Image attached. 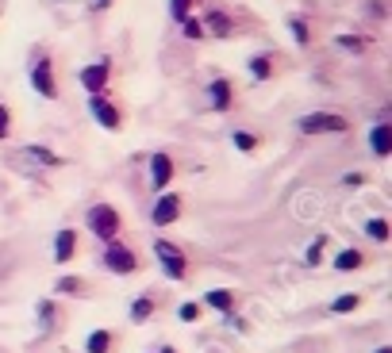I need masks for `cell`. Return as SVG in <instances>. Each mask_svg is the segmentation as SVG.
<instances>
[{"instance_id":"21","label":"cell","mask_w":392,"mask_h":353,"mask_svg":"<svg viewBox=\"0 0 392 353\" xmlns=\"http://www.w3.org/2000/svg\"><path fill=\"white\" fill-rule=\"evenodd\" d=\"M119 342H124V338H119L112 326H96V331L85 334V353H116Z\"/></svg>"},{"instance_id":"27","label":"cell","mask_w":392,"mask_h":353,"mask_svg":"<svg viewBox=\"0 0 392 353\" xmlns=\"http://www.w3.org/2000/svg\"><path fill=\"white\" fill-rule=\"evenodd\" d=\"M327 246H331V234H315L312 242H308V250H304V265H308V269H320V265H323Z\"/></svg>"},{"instance_id":"5","label":"cell","mask_w":392,"mask_h":353,"mask_svg":"<svg viewBox=\"0 0 392 353\" xmlns=\"http://www.w3.org/2000/svg\"><path fill=\"white\" fill-rule=\"evenodd\" d=\"M89 116H93V123L100 131H108V135H119V131L127 127V112H124V104H119V96H112V88L89 96Z\"/></svg>"},{"instance_id":"25","label":"cell","mask_w":392,"mask_h":353,"mask_svg":"<svg viewBox=\"0 0 392 353\" xmlns=\"http://www.w3.org/2000/svg\"><path fill=\"white\" fill-rule=\"evenodd\" d=\"M362 303H365L362 292H342V295H334V300L327 303V315H354Z\"/></svg>"},{"instance_id":"15","label":"cell","mask_w":392,"mask_h":353,"mask_svg":"<svg viewBox=\"0 0 392 353\" xmlns=\"http://www.w3.org/2000/svg\"><path fill=\"white\" fill-rule=\"evenodd\" d=\"M51 253H54V265H70V261L81 253V231H77V227H62V231H54Z\"/></svg>"},{"instance_id":"11","label":"cell","mask_w":392,"mask_h":353,"mask_svg":"<svg viewBox=\"0 0 392 353\" xmlns=\"http://www.w3.org/2000/svg\"><path fill=\"white\" fill-rule=\"evenodd\" d=\"M200 23H204V35H208V39H219V43H227V39L239 35V20H235L227 8H219V4L204 8Z\"/></svg>"},{"instance_id":"26","label":"cell","mask_w":392,"mask_h":353,"mask_svg":"<svg viewBox=\"0 0 392 353\" xmlns=\"http://www.w3.org/2000/svg\"><path fill=\"white\" fill-rule=\"evenodd\" d=\"M261 142H266V138H261L258 131H247V127H235V131H231V146H235L239 154H258Z\"/></svg>"},{"instance_id":"30","label":"cell","mask_w":392,"mask_h":353,"mask_svg":"<svg viewBox=\"0 0 392 353\" xmlns=\"http://www.w3.org/2000/svg\"><path fill=\"white\" fill-rule=\"evenodd\" d=\"M192 8H196V0H169V20L181 23L185 15H192Z\"/></svg>"},{"instance_id":"36","label":"cell","mask_w":392,"mask_h":353,"mask_svg":"<svg viewBox=\"0 0 392 353\" xmlns=\"http://www.w3.org/2000/svg\"><path fill=\"white\" fill-rule=\"evenodd\" d=\"M154 353H177V346H169V342H166V346H158Z\"/></svg>"},{"instance_id":"4","label":"cell","mask_w":392,"mask_h":353,"mask_svg":"<svg viewBox=\"0 0 392 353\" xmlns=\"http://www.w3.org/2000/svg\"><path fill=\"white\" fill-rule=\"evenodd\" d=\"M100 269L112 273V277H135L138 269H143V253L119 234V238H112V242L100 246Z\"/></svg>"},{"instance_id":"3","label":"cell","mask_w":392,"mask_h":353,"mask_svg":"<svg viewBox=\"0 0 392 353\" xmlns=\"http://www.w3.org/2000/svg\"><path fill=\"white\" fill-rule=\"evenodd\" d=\"M85 231L93 234L100 246L112 242V238L124 234V211H119L116 204H108V200L89 204V208H85Z\"/></svg>"},{"instance_id":"37","label":"cell","mask_w":392,"mask_h":353,"mask_svg":"<svg viewBox=\"0 0 392 353\" xmlns=\"http://www.w3.org/2000/svg\"><path fill=\"white\" fill-rule=\"evenodd\" d=\"M373 353H392V346H377V349H373Z\"/></svg>"},{"instance_id":"35","label":"cell","mask_w":392,"mask_h":353,"mask_svg":"<svg viewBox=\"0 0 392 353\" xmlns=\"http://www.w3.org/2000/svg\"><path fill=\"white\" fill-rule=\"evenodd\" d=\"M365 8H370V15H377V20H385V0H373V4H365Z\"/></svg>"},{"instance_id":"20","label":"cell","mask_w":392,"mask_h":353,"mask_svg":"<svg viewBox=\"0 0 392 353\" xmlns=\"http://www.w3.org/2000/svg\"><path fill=\"white\" fill-rule=\"evenodd\" d=\"M20 154H23V158H31L39 169H62L65 166L62 154L51 150V146H43V142H20Z\"/></svg>"},{"instance_id":"7","label":"cell","mask_w":392,"mask_h":353,"mask_svg":"<svg viewBox=\"0 0 392 353\" xmlns=\"http://www.w3.org/2000/svg\"><path fill=\"white\" fill-rule=\"evenodd\" d=\"M112 81H116V62H112V54H100L96 62H89V65H81V69H77V85L85 88L89 96L108 93Z\"/></svg>"},{"instance_id":"29","label":"cell","mask_w":392,"mask_h":353,"mask_svg":"<svg viewBox=\"0 0 392 353\" xmlns=\"http://www.w3.org/2000/svg\"><path fill=\"white\" fill-rule=\"evenodd\" d=\"M200 315H204L200 303H181V307H177V319H181L185 326H196V323H200Z\"/></svg>"},{"instance_id":"31","label":"cell","mask_w":392,"mask_h":353,"mask_svg":"<svg viewBox=\"0 0 392 353\" xmlns=\"http://www.w3.org/2000/svg\"><path fill=\"white\" fill-rule=\"evenodd\" d=\"M223 323L231 326V331H239V334H254V323H250L247 315H239V311H231V315H223Z\"/></svg>"},{"instance_id":"34","label":"cell","mask_w":392,"mask_h":353,"mask_svg":"<svg viewBox=\"0 0 392 353\" xmlns=\"http://www.w3.org/2000/svg\"><path fill=\"white\" fill-rule=\"evenodd\" d=\"M112 4H116V0H89V12H93V15H104Z\"/></svg>"},{"instance_id":"19","label":"cell","mask_w":392,"mask_h":353,"mask_svg":"<svg viewBox=\"0 0 392 353\" xmlns=\"http://www.w3.org/2000/svg\"><path fill=\"white\" fill-rule=\"evenodd\" d=\"M365 265H370V253H365L362 246H342V250L331 258L334 273H358V269H365Z\"/></svg>"},{"instance_id":"10","label":"cell","mask_w":392,"mask_h":353,"mask_svg":"<svg viewBox=\"0 0 392 353\" xmlns=\"http://www.w3.org/2000/svg\"><path fill=\"white\" fill-rule=\"evenodd\" d=\"M174 180H177V158L169 150H154L146 158V185H150V192H166Z\"/></svg>"},{"instance_id":"12","label":"cell","mask_w":392,"mask_h":353,"mask_svg":"<svg viewBox=\"0 0 392 353\" xmlns=\"http://www.w3.org/2000/svg\"><path fill=\"white\" fill-rule=\"evenodd\" d=\"M65 319H70V311H65V303L58 295H43V300L35 303V326L39 334H58L65 326Z\"/></svg>"},{"instance_id":"22","label":"cell","mask_w":392,"mask_h":353,"mask_svg":"<svg viewBox=\"0 0 392 353\" xmlns=\"http://www.w3.org/2000/svg\"><path fill=\"white\" fill-rule=\"evenodd\" d=\"M285 27H289V35H292V43H296V46H312L315 43L312 20H308L304 12H289V15H285Z\"/></svg>"},{"instance_id":"33","label":"cell","mask_w":392,"mask_h":353,"mask_svg":"<svg viewBox=\"0 0 392 353\" xmlns=\"http://www.w3.org/2000/svg\"><path fill=\"white\" fill-rule=\"evenodd\" d=\"M342 185H346V188H365V185H370V173H362V169H350V173L342 177Z\"/></svg>"},{"instance_id":"16","label":"cell","mask_w":392,"mask_h":353,"mask_svg":"<svg viewBox=\"0 0 392 353\" xmlns=\"http://www.w3.org/2000/svg\"><path fill=\"white\" fill-rule=\"evenodd\" d=\"M242 295L239 288H208L204 292V300H200V307L204 311H219V315H231V311H239L242 307Z\"/></svg>"},{"instance_id":"9","label":"cell","mask_w":392,"mask_h":353,"mask_svg":"<svg viewBox=\"0 0 392 353\" xmlns=\"http://www.w3.org/2000/svg\"><path fill=\"white\" fill-rule=\"evenodd\" d=\"M162 303H166V292H162V288H143V292L131 295L127 319L135 326H146V323H154V319L162 315Z\"/></svg>"},{"instance_id":"32","label":"cell","mask_w":392,"mask_h":353,"mask_svg":"<svg viewBox=\"0 0 392 353\" xmlns=\"http://www.w3.org/2000/svg\"><path fill=\"white\" fill-rule=\"evenodd\" d=\"M12 108H8L4 100H0V142H8V138H12Z\"/></svg>"},{"instance_id":"8","label":"cell","mask_w":392,"mask_h":353,"mask_svg":"<svg viewBox=\"0 0 392 353\" xmlns=\"http://www.w3.org/2000/svg\"><path fill=\"white\" fill-rule=\"evenodd\" d=\"M185 215V196L181 192H158L150 204V227L154 231H169V227H177Z\"/></svg>"},{"instance_id":"17","label":"cell","mask_w":392,"mask_h":353,"mask_svg":"<svg viewBox=\"0 0 392 353\" xmlns=\"http://www.w3.org/2000/svg\"><path fill=\"white\" fill-rule=\"evenodd\" d=\"M247 73L254 85H266V81H273L277 73H281V58H277L273 51H258L247 58Z\"/></svg>"},{"instance_id":"38","label":"cell","mask_w":392,"mask_h":353,"mask_svg":"<svg viewBox=\"0 0 392 353\" xmlns=\"http://www.w3.org/2000/svg\"><path fill=\"white\" fill-rule=\"evenodd\" d=\"M150 353H154V349H150Z\"/></svg>"},{"instance_id":"13","label":"cell","mask_w":392,"mask_h":353,"mask_svg":"<svg viewBox=\"0 0 392 353\" xmlns=\"http://www.w3.org/2000/svg\"><path fill=\"white\" fill-rule=\"evenodd\" d=\"M204 100H208V112H211V116H227V112L235 108V100H239V93H235V81L231 77H211L208 88H204Z\"/></svg>"},{"instance_id":"28","label":"cell","mask_w":392,"mask_h":353,"mask_svg":"<svg viewBox=\"0 0 392 353\" xmlns=\"http://www.w3.org/2000/svg\"><path fill=\"white\" fill-rule=\"evenodd\" d=\"M177 27H181V35L189 39V43H204V39H208V35H204V23H200V15H185V20L177 23Z\"/></svg>"},{"instance_id":"18","label":"cell","mask_w":392,"mask_h":353,"mask_svg":"<svg viewBox=\"0 0 392 353\" xmlns=\"http://www.w3.org/2000/svg\"><path fill=\"white\" fill-rule=\"evenodd\" d=\"M370 154L377 161L392 158V123H388V116H377V123L370 127Z\"/></svg>"},{"instance_id":"24","label":"cell","mask_w":392,"mask_h":353,"mask_svg":"<svg viewBox=\"0 0 392 353\" xmlns=\"http://www.w3.org/2000/svg\"><path fill=\"white\" fill-rule=\"evenodd\" d=\"M334 46L346 54H370L373 51V39L370 35H358V31H342V35H334Z\"/></svg>"},{"instance_id":"1","label":"cell","mask_w":392,"mask_h":353,"mask_svg":"<svg viewBox=\"0 0 392 353\" xmlns=\"http://www.w3.org/2000/svg\"><path fill=\"white\" fill-rule=\"evenodd\" d=\"M27 81L35 88V96L43 100H62V81H58V65H54V54L46 46H35L27 62Z\"/></svg>"},{"instance_id":"2","label":"cell","mask_w":392,"mask_h":353,"mask_svg":"<svg viewBox=\"0 0 392 353\" xmlns=\"http://www.w3.org/2000/svg\"><path fill=\"white\" fill-rule=\"evenodd\" d=\"M154 261H158L162 277L174 284H185L192 277V258L189 250H185L181 242H174V238H154Z\"/></svg>"},{"instance_id":"14","label":"cell","mask_w":392,"mask_h":353,"mask_svg":"<svg viewBox=\"0 0 392 353\" xmlns=\"http://www.w3.org/2000/svg\"><path fill=\"white\" fill-rule=\"evenodd\" d=\"M51 295H58V300H93L96 281L93 277H81V273H62L58 281H54Z\"/></svg>"},{"instance_id":"6","label":"cell","mask_w":392,"mask_h":353,"mask_svg":"<svg viewBox=\"0 0 392 353\" xmlns=\"http://www.w3.org/2000/svg\"><path fill=\"white\" fill-rule=\"evenodd\" d=\"M296 131L308 138H323V135H350L354 131V123L350 116H342V112H308V116L296 119Z\"/></svg>"},{"instance_id":"23","label":"cell","mask_w":392,"mask_h":353,"mask_svg":"<svg viewBox=\"0 0 392 353\" xmlns=\"http://www.w3.org/2000/svg\"><path fill=\"white\" fill-rule=\"evenodd\" d=\"M362 234L377 246H388L392 242V223L385 215H370V219H362Z\"/></svg>"}]
</instances>
